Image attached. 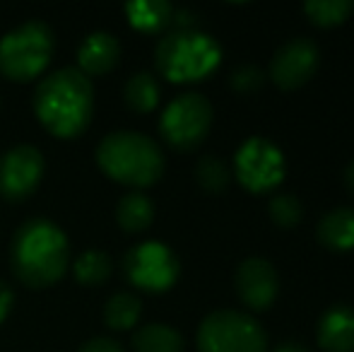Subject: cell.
<instances>
[{
  "label": "cell",
  "mask_w": 354,
  "mask_h": 352,
  "mask_svg": "<svg viewBox=\"0 0 354 352\" xmlns=\"http://www.w3.org/2000/svg\"><path fill=\"white\" fill-rule=\"evenodd\" d=\"M71 244L66 232L51 220L32 217L17 227L10 244V266L22 285L32 290L51 287L66 275Z\"/></svg>",
  "instance_id": "1"
},
{
  "label": "cell",
  "mask_w": 354,
  "mask_h": 352,
  "mask_svg": "<svg viewBox=\"0 0 354 352\" xmlns=\"http://www.w3.org/2000/svg\"><path fill=\"white\" fill-rule=\"evenodd\" d=\"M94 111V87L77 68L46 75L34 92V113L51 136L73 140L87 131Z\"/></svg>",
  "instance_id": "2"
},
{
  "label": "cell",
  "mask_w": 354,
  "mask_h": 352,
  "mask_svg": "<svg viewBox=\"0 0 354 352\" xmlns=\"http://www.w3.org/2000/svg\"><path fill=\"white\" fill-rule=\"evenodd\" d=\"M97 165L109 178L133 188H147L159 181L164 172V155L159 145L145 133H109L97 147Z\"/></svg>",
  "instance_id": "3"
},
{
  "label": "cell",
  "mask_w": 354,
  "mask_h": 352,
  "mask_svg": "<svg viewBox=\"0 0 354 352\" xmlns=\"http://www.w3.org/2000/svg\"><path fill=\"white\" fill-rule=\"evenodd\" d=\"M222 48L201 29H171L154 48V66L169 82H198L217 71Z\"/></svg>",
  "instance_id": "4"
},
{
  "label": "cell",
  "mask_w": 354,
  "mask_h": 352,
  "mask_svg": "<svg viewBox=\"0 0 354 352\" xmlns=\"http://www.w3.org/2000/svg\"><path fill=\"white\" fill-rule=\"evenodd\" d=\"M53 32L46 22L19 24L0 39V73L12 82H32L53 56Z\"/></svg>",
  "instance_id": "5"
},
{
  "label": "cell",
  "mask_w": 354,
  "mask_h": 352,
  "mask_svg": "<svg viewBox=\"0 0 354 352\" xmlns=\"http://www.w3.org/2000/svg\"><path fill=\"white\" fill-rule=\"evenodd\" d=\"M198 352H268V335L253 316L219 309L203 319Z\"/></svg>",
  "instance_id": "6"
},
{
  "label": "cell",
  "mask_w": 354,
  "mask_h": 352,
  "mask_svg": "<svg viewBox=\"0 0 354 352\" xmlns=\"http://www.w3.org/2000/svg\"><path fill=\"white\" fill-rule=\"evenodd\" d=\"M212 126V104L203 94H178L159 118L162 138L178 152H191L205 140Z\"/></svg>",
  "instance_id": "7"
},
{
  "label": "cell",
  "mask_w": 354,
  "mask_h": 352,
  "mask_svg": "<svg viewBox=\"0 0 354 352\" xmlns=\"http://www.w3.org/2000/svg\"><path fill=\"white\" fill-rule=\"evenodd\" d=\"M128 282L145 292H167L178 280V259L162 241H142L123 259Z\"/></svg>",
  "instance_id": "8"
},
{
  "label": "cell",
  "mask_w": 354,
  "mask_h": 352,
  "mask_svg": "<svg viewBox=\"0 0 354 352\" xmlns=\"http://www.w3.org/2000/svg\"><path fill=\"white\" fill-rule=\"evenodd\" d=\"M236 178L253 193H266L280 186L284 178V157L275 142L266 138H248L234 157Z\"/></svg>",
  "instance_id": "9"
},
{
  "label": "cell",
  "mask_w": 354,
  "mask_h": 352,
  "mask_svg": "<svg viewBox=\"0 0 354 352\" xmlns=\"http://www.w3.org/2000/svg\"><path fill=\"white\" fill-rule=\"evenodd\" d=\"M44 178V155L34 145H15L0 155V198L27 201Z\"/></svg>",
  "instance_id": "10"
},
{
  "label": "cell",
  "mask_w": 354,
  "mask_h": 352,
  "mask_svg": "<svg viewBox=\"0 0 354 352\" xmlns=\"http://www.w3.org/2000/svg\"><path fill=\"white\" fill-rule=\"evenodd\" d=\"M318 46L306 37H294L282 44L270 61V77L277 87L297 89L313 77L318 68Z\"/></svg>",
  "instance_id": "11"
},
{
  "label": "cell",
  "mask_w": 354,
  "mask_h": 352,
  "mask_svg": "<svg viewBox=\"0 0 354 352\" xmlns=\"http://www.w3.org/2000/svg\"><path fill=\"white\" fill-rule=\"evenodd\" d=\"M277 272L266 259H246L236 270V292L251 309H268L277 297Z\"/></svg>",
  "instance_id": "12"
},
{
  "label": "cell",
  "mask_w": 354,
  "mask_h": 352,
  "mask_svg": "<svg viewBox=\"0 0 354 352\" xmlns=\"http://www.w3.org/2000/svg\"><path fill=\"white\" fill-rule=\"evenodd\" d=\"M121 61V44L113 34L94 32L77 48V71L87 77L106 75Z\"/></svg>",
  "instance_id": "13"
},
{
  "label": "cell",
  "mask_w": 354,
  "mask_h": 352,
  "mask_svg": "<svg viewBox=\"0 0 354 352\" xmlns=\"http://www.w3.org/2000/svg\"><path fill=\"white\" fill-rule=\"evenodd\" d=\"M318 345L326 352H354V309L335 304L318 321Z\"/></svg>",
  "instance_id": "14"
},
{
  "label": "cell",
  "mask_w": 354,
  "mask_h": 352,
  "mask_svg": "<svg viewBox=\"0 0 354 352\" xmlns=\"http://www.w3.org/2000/svg\"><path fill=\"white\" fill-rule=\"evenodd\" d=\"M318 241L333 251L354 249V207H335L318 222Z\"/></svg>",
  "instance_id": "15"
},
{
  "label": "cell",
  "mask_w": 354,
  "mask_h": 352,
  "mask_svg": "<svg viewBox=\"0 0 354 352\" xmlns=\"http://www.w3.org/2000/svg\"><path fill=\"white\" fill-rule=\"evenodd\" d=\"M128 22L142 34H157L171 27L174 8L167 0H131L126 5Z\"/></svg>",
  "instance_id": "16"
},
{
  "label": "cell",
  "mask_w": 354,
  "mask_h": 352,
  "mask_svg": "<svg viewBox=\"0 0 354 352\" xmlns=\"http://www.w3.org/2000/svg\"><path fill=\"white\" fill-rule=\"evenodd\" d=\"M154 220V205L145 193H126L116 205V222L123 232L128 234H138V232L147 230Z\"/></svg>",
  "instance_id": "17"
},
{
  "label": "cell",
  "mask_w": 354,
  "mask_h": 352,
  "mask_svg": "<svg viewBox=\"0 0 354 352\" xmlns=\"http://www.w3.org/2000/svg\"><path fill=\"white\" fill-rule=\"evenodd\" d=\"M136 352H183V338L176 328L167 324H149L133 335Z\"/></svg>",
  "instance_id": "18"
},
{
  "label": "cell",
  "mask_w": 354,
  "mask_h": 352,
  "mask_svg": "<svg viewBox=\"0 0 354 352\" xmlns=\"http://www.w3.org/2000/svg\"><path fill=\"white\" fill-rule=\"evenodd\" d=\"M142 302L133 292H116L104 306V321L111 331H128L138 324Z\"/></svg>",
  "instance_id": "19"
},
{
  "label": "cell",
  "mask_w": 354,
  "mask_h": 352,
  "mask_svg": "<svg viewBox=\"0 0 354 352\" xmlns=\"http://www.w3.org/2000/svg\"><path fill=\"white\" fill-rule=\"evenodd\" d=\"M123 97L131 111L136 113H149L157 109L159 104V82L152 73H136L131 75V80L126 82Z\"/></svg>",
  "instance_id": "20"
},
{
  "label": "cell",
  "mask_w": 354,
  "mask_h": 352,
  "mask_svg": "<svg viewBox=\"0 0 354 352\" xmlns=\"http://www.w3.org/2000/svg\"><path fill=\"white\" fill-rule=\"evenodd\" d=\"M113 270V263L109 259L106 251H99V249H89L75 261L73 266V275L80 285H87V287H94V285H104L109 280Z\"/></svg>",
  "instance_id": "21"
},
{
  "label": "cell",
  "mask_w": 354,
  "mask_h": 352,
  "mask_svg": "<svg viewBox=\"0 0 354 352\" xmlns=\"http://www.w3.org/2000/svg\"><path fill=\"white\" fill-rule=\"evenodd\" d=\"M352 10H354V0H308L304 5V12L318 27L342 24L352 15Z\"/></svg>",
  "instance_id": "22"
},
{
  "label": "cell",
  "mask_w": 354,
  "mask_h": 352,
  "mask_svg": "<svg viewBox=\"0 0 354 352\" xmlns=\"http://www.w3.org/2000/svg\"><path fill=\"white\" fill-rule=\"evenodd\" d=\"M229 169L219 157H212V155H205L198 160L196 165V181L198 186L203 188L205 193H222L224 188L229 186Z\"/></svg>",
  "instance_id": "23"
},
{
  "label": "cell",
  "mask_w": 354,
  "mask_h": 352,
  "mask_svg": "<svg viewBox=\"0 0 354 352\" xmlns=\"http://www.w3.org/2000/svg\"><path fill=\"white\" fill-rule=\"evenodd\" d=\"M304 215V207L299 203L297 196H289V193H277L270 201V217L275 220V225L280 227H294Z\"/></svg>",
  "instance_id": "24"
},
{
  "label": "cell",
  "mask_w": 354,
  "mask_h": 352,
  "mask_svg": "<svg viewBox=\"0 0 354 352\" xmlns=\"http://www.w3.org/2000/svg\"><path fill=\"white\" fill-rule=\"evenodd\" d=\"M263 85V71L256 66H241L232 73V87L241 94H251Z\"/></svg>",
  "instance_id": "25"
},
{
  "label": "cell",
  "mask_w": 354,
  "mask_h": 352,
  "mask_svg": "<svg viewBox=\"0 0 354 352\" xmlns=\"http://www.w3.org/2000/svg\"><path fill=\"white\" fill-rule=\"evenodd\" d=\"M77 352H126V350L111 338H92V340H87Z\"/></svg>",
  "instance_id": "26"
},
{
  "label": "cell",
  "mask_w": 354,
  "mask_h": 352,
  "mask_svg": "<svg viewBox=\"0 0 354 352\" xmlns=\"http://www.w3.org/2000/svg\"><path fill=\"white\" fill-rule=\"evenodd\" d=\"M12 302H15L12 290H10V287L5 285V282H0V324H3V321L8 319L10 309H12Z\"/></svg>",
  "instance_id": "27"
},
{
  "label": "cell",
  "mask_w": 354,
  "mask_h": 352,
  "mask_svg": "<svg viewBox=\"0 0 354 352\" xmlns=\"http://www.w3.org/2000/svg\"><path fill=\"white\" fill-rule=\"evenodd\" d=\"M275 352H308L306 348H304L301 343H284V345H280Z\"/></svg>",
  "instance_id": "28"
},
{
  "label": "cell",
  "mask_w": 354,
  "mask_h": 352,
  "mask_svg": "<svg viewBox=\"0 0 354 352\" xmlns=\"http://www.w3.org/2000/svg\"><path fill=\"white\" fill-rule=\"evenodd\" d=\"M345 186H347V191L354 193V162L345 169Z\"/></svg>",
  "instance_id": "29"
}]
</instances>
